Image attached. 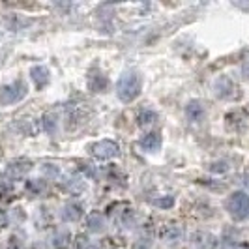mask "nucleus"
Returning <instances> with one entry per match:
<instances>
[{"label":"nucleus","mask_w":249,"mask_h":249,"mask_svg":"<svg viewBox=\"0 0 249 249\" xmlns=\"http://www.w3.org/2000/svg\"><path fill=\"white\" fill-rule=\"evenodd\" d=\"M141 92V77L137 73H124L118 81L116 94L122 101H133Z\"/></svg>","instance_id":"f257e3e1"},{"label":"nucleus","mask_w":249,"mask_h":249,"mask_svg":"<svg viewBox=\"0 0 249 249\" xmlns=\"http://www.w3.org/2000/svg\"><path fill=\"white\" fill-rule=\"evenodd\" d=\"M227 208H229L231 215L238 221L249 219V195L242 193V191L232 193L227 200Z\"/></svg>","instance_id":"f03ea898"},{"label":"nucleus","mask_w":249,"mask_h":249,"mask_svg":"<svg viewBox=\"0 0 249 249\" xmlns=\"http://www.w3.org/2000/svg\"><path fill=\"white\" fill-rule=\"evenodd\" d=\"M25 96H26V85L23 81H15L12 85H6V87L0 88V103H4V105H10V103L23 100Z\"/></svg>","instance_id":"7ed1b4c3"},{"label":"nucleus","mask_w":249,"mask_h":249,"mask_svg":"<svg viewBox=\"0 0 249 249\" xmlns=\"http://www.w3.org/2000/svg\"><path fill=\"white\" fill-rule=\"evenodd\" d=\"M92 154L98 160H109V158H114L118 154V144L112 141H101V142L92 144Z\"/></svg>","instance_id":"20e7f679"},{"label":"nucleus","mask_w":249,"mask_h":249,"mask_svg":"<svg viewBox=\"0 0 249 249\" xmlns=\"http://www.w3.org/2000/svg\"><path fill=\"white\" fill-rule=\"evenodd\" d=\"M215 92H217L219 98L229 100V98H234V96H236V87H234V83H232L229 77H221V79H217V83H215Z\"/></svg>","instance_id":"39448f33"},{"label":"nucleus","mask_w":249,"mask_h":249,"mask_svg":"<svg viewBox=\"0 0 249 249\" xmlns=\"http://www.w3.org/2000/svg\"><path fill=\"white\" fill-rule=\"evenodd\" d=\"M186 114H187V118H189V120H193V122H200V120L206 116V109H204V105H202L200 101H191V103L187 105Z\"/></svg>","instance_id":"423d86ee"},{"label":"nucleus","mask_w":249,"mask_h":249,"mask_svg":"<svg viewBox=\"0 0 249 249\" xmlns=\"http://www.w3.org/2000/svg\"><path fill=\"white\" fill-rule=\"evenodd\" d=\"M30 77H32V81L36 83L37 88H41L43 85L49 83V71H47L43 66H34V68L30 70Z\"/></svg>","instance_id":"0eeeda50"},{"label":"nucleus","mask_w":249,"mask_h":249,"mask_svg":"<svg viewBox=\"0 0 249 249\" xmlns=\"http://www.w3.org/2000/svg\"><path fill=\"white\" fill-rule=\"evenodd\" d=\"M191 246H193V249H212L213 248V238L210 236V234L199 232V234H195V236H193Z\"/></svg>","instance_id":"6e6552de"},{"label":"nucleus","mask_w":249,"mask_h":249,"mask_svg":"<svg viewBox=\"0 0 249 249\" xmlns=\"http://www.w3.org/2000/svg\"><path fill=\"white\" fill-rule=\"evenodd\" d=\"M141 144L146 150H150V152H156V150H160V146H161V135L160 133H148V135L142 137Z\"/></svg>","instance_id":"1a4fd4ad"},{"label":"nucleus","mask_w":249,"mask_h":249,"mask_svg":"<svg viewBox=\"0 0 249 249\" xmlns=\"http://www.w3.org/2000/svg\"><path fill=\"white\" fill-rule=\"evenodd\" d=\"M161 238L165 242H176L182 238V229L178 225H167L161 231Z\"/></svg>","instance_id":"9d476101"},{"label":"nucleus","mask_w":249,"mask_h":249,"mask_svg":"<svg viewBox=\"0 0 249 249\" xmlns=\"http://www.w3.org/2000/svg\"><path fill=\"white\" fill-rule=\"evenodd\" d=\"M30 171V163H13L8 167V175L13 176V178H21V176H25L26 173Z\"/></svg>","instance_id":"9b49d317"},{"label":"nucleus","mask_w":249,"mask_h":249,"mask_svg":"<svg viewBox=\"0 0 249 249\" xmlns=\"http://www.w3.org/2000/svg\"><path fill=\"white\" fill-rule=\"evenodd\" d=\"M88 87L92 88L94 92H101V90H105V88H107V79L100 73L90 75V77H88Z\"/></svg>","instance_id":"f8f14e48"},{"label":"nucleus","mask_w":249,"mask_h":249,"mask_svg":"<svg viewBox=\"0 0 249 249\" xmlns=\"http://www.w3.org/2000/svg\"><path fill=\"white\" fill-rule=\"evenodd\" d=\"M81 215H83V210H81L79 204H68L66 210H64V217H66L68 221H77Z\"/></svg>","instance_id":"ddd939ff"},{"label":"nucleus","mask_w":249,"mask_h":249,"mask_svg":"<svg viewBox=\"0 0 249 249\" xmlns=\"http://www.w3.org/2000/svg\"><path fill=\"white\" fill-rule=\"evenodd\" d=\"M103 217L98 215V213H92L90 217H88V231H92V232H100L103 231Z\"/></svg>","instance_id":"4468645a"},{"label":"nucleus","mask_w":249,"mask_h":249,"mask_svg":"<svg viewBox=\"0 0 249 249\" xmlns=\"http://www.w3.org/2000/svg\"><path fill=\"white\" fill-rule=\"evenodd\" d=\"M68 246H70V232H68V231H60V232L54 236V248L66 249Z\"/></svg>","instance_id":"2eb2a0df"},{"label":"nucleus","mask_w":249,"mask_h":249,"mask_svg":"<svg viewBox=\"0 0 249 249\" xmlns=\"http://www.w3.org/2000/svg\"><path fill=\"white\" fill-rule=\"evenodd\" d=\"M154 118H156V114L152 111H142L139 114V124L141 125H146V124H152L154 122Z\"/></svg>","instance_id":"dca6fc26"},{"label":"nucleus","mask_w":249,"mask_h":249,"mask_svg":"<svg viewBox=\"0 0 249 249\" xmlns=\"http://www.w3.org/2000/svg\"><path fill=\"white\" fill-rule=\"evenodd\" d=\"M4 225H6V215L0 212V227H4Z\"/></svg>","instance_id":"f3484780"}]
</instances>
